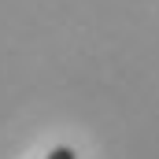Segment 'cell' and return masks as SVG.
Here are the masks:
<instances>
[{
	"instance_id": "obj_1",
	"label": "cell",
	"mask_w": 159,
	"mask_h": 159,
	"mask_svg": "<svg viewBox=\"0 0 159 159\" xmlns=\"http://www.w3.org/2000/svg\"><path fill=\"white\" fill-rule=\"evenodd\" d=\"M44 159H78V152H74L70 144H59V148H52Z\"/></svg>"
}]
</instances>
